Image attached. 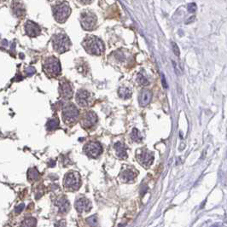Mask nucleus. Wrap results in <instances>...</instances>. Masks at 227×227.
<instances>
[{
  "label": "nucleus",
  "instance_id": "obj_1",
  "mask_svg": "<svg viewBox=\"0 0 227 227\" xmlns=\"http://www.w3.org/2000/svg\"><path fill=\"white\" fill-rule=\"evenodd\" d=\"M83 46L85 50L92 55H101L104 50L103 43L95 36H88L84 39Z\"/></svg>",
  "mask_w": 227,
  "mask_h": 227
},
{
  "label": "nucleus",
  "instance_id": "obj_2",
  "mask_svg": "<svg viewBox=\"0 0 227 227\" xmlns=\"http://www.w3.org/2000/svg\"><path fill=\"white\" fill-rule=\"evenodd\" d=\"M52 45L54 50L58 53H64L68 51L71 47L69 38L64 33H57L54 35L52 39Z\"/></svg>",
  "mask_w": 227,
  "mask_h": 227
},
{
  "label": "nucleus",
  "instance_id": "obj_3",
  "mask_svg": "<svg viewBox=\"0 0 227 227\" xmlns=\"http://www.w3.org/2000/svg\"><path fill=\"white\" fill-rule=\"evenodd\" d=\"M44 70L48 75L56 77L61 73V64L59 60L54 57L47 58L44 62Z\"/></svg>",
  "mask_w": 227,
  "mask_h": 227
},
{
  "label": "nucleus",
  "instance_id": "obj_4",
  "mask_svg": "<svg viewBox=\"0 0 227 227\" xmlns=\"http://www.w3.org/2000/svg\"><path fill=\"white\" fill-rule=\"evenodd\" d=\"M53 13L56 21L60 23H62L70 15L71 9L67 3H61L53 8Z\"/></svg>",
  "mask_w": 227,
  "mask_h": 227
},
{
  "label": "nucleus",
  "instance_id": "obj_5",
  "mask_svg": "<svg viewBox=\"0 0 227 227\" xmlns=\"http://www.w3.org/2000/svg\"><path fill=\"white\" fill-rule=\"evenodd\" d=\"M63 184L68 190H76L80 185V176L77 172H69L64 176Z\"/></svg>",
  "mask_w": 227,
  "mask_h": 227
},
{
  "label": "nucleus",
  "instance_id": "obj_6",
  "mask_svg": "<svg viewBox=\"0 0 227 227\" xmlns=\"http://www.w3.org/2000/svg\"><path fill=\"white\" fill-rule=\"evenodd\" d=\"M79 116V110L73 103H68L63 108L62 118L67 124H72L75 122Z\"/></svg>",
  "mask_w": 227,
  "mask_h": 227
},
{
  "label": "nucleus",
  "instance_id": "obj_7",
  "mask_svg": "<svg viewBox=\"0 0 227 227\" xmlns=\"http://www.w3.org/2000/svg\"><path fill=\"white\" fill-rule=\"evenodd\" d=\"M80 23L84 29L91 30L97 24V16L90 11H84L80 15Z\"/></svg>",
  "mask_w": 227,
  "mask_h": 227
},
{
  "label": "nucleus",
  "instance_id": "obj_8",
  "mask_svg": "<svg viewBox=\"0 0 227 227\" xmlns=\"http://www.w3.org/2000/svg\"><path fill=\"white\" fill-rule=\"evenodd\" d=\"M137 161L144 167H149L154 161V155L151 152L149 151L147 149H140L137 150Z\"/></svg>",
  "mask_w": 227,
  "mask_h": 227
},
{
  "label": "nucleus",
  "instance_id": "obj_9",
  "mask_svg": "<svg viewBox=\"0 0 227 227\" xmlns=\"http://www.w3.org/2000/svg\"><path fill=\"white\" fill-rule=\"evenodd\" d=\"M84 150H85L86 154L89 157H91V158H97V157H98V156L102 154L103 148H102V145H101L98 142L92 141V142L88 143V144L85 146Z\"/></svg>",
  "mask_w": 227,
  "mask_h": 227
},
{
  "label": "nucleus",
  "instance_id": "obj_10",
  "mask_svg": "<svg viewBox=\"0 0 227 227\" xmlns=\"http://www.w3.org/2000/svg\"><path fill=\"white\" fill-rule=\"evenodd\" d=\"M137 175V171L134 167L124 166L122 167L121 173H120V179L122 182L130 183L134 180Z\"/></svg>",
  "mask_w": 227,
  "mask_h": 227
},
{
  "label": "nucleus",
  "instance_id": "obj_11",
  "mask_svg": "<svg viewBox=\"0 0 227 227\" xmlns=\"http://www.w3.org/2000/svg\"><path fill=\"white\" fill-rule=\"evenodd\" d=\"M91 95L86 90H79L76 94V102L81 107H88L91 104Z\"/></svg>",
  "mask_w": 227,
  "mask_h": 227
},
{
  "label": "nucleus",
  "instance_id": "obj_12",
  "mask_svg": "<svg viewBox=\"0 0 227 227\" xmlns=\"http://www.w3.org/2000/svg\"><path fill=\"white\" fill-rule=\"evenodd\" d=\"M97 122V116L92 111H88L86 114H84L81 121L82 126L86 128H91Z\"/></svg>",
  "mask_w": 227,
  "mask_h": 227
},
{
  "label": "nucleus",
  "instance_id": "obj_13",
  "mask_svg": "<svg viewBox=\"0 0 227 227\" xmlns=\"http://www.w3.org/2000/svg\"><path fill=\"white\" fill-rule=\"evenodd\" d=\"M59 91H60L61 96L64 99H69L72 97V93H73L71 84L65 79L61 80Z\"/></svg>",
  "mask_w": 227,
  "mask_h": 227
},
{
  "label": "nucleus",
  "instance_id": "obj_14",
  "mask_svg": "<svg viewBox=\"0 0 227 227\" xmlns=\"http://www.w3.org/2000/svg\"><path fill=\"white\" fill-rule=\"evenodd\" d=\"M75 208L76 210L80 213L84 212H88L91 209V201L85 197L79 198L75 201Z\"/></svg>",
  "mask_w": 227,
  "mask_h": 227
},
{
  "label": "nucleus",
  "instance_id": "obj_15",
  "mask_svg": "<svg viewBox=\"0 0 227 227\" xmlns=\"http://www.w3.org/2000/svg\"><path fill=\"white\" fill-rule=\"evenodd\" d=\"M25 30H26L27 34L30 37H36V36L39 35L41 32V29H40L39 26L32 21H28L26 22Z\"/></svg>",
  "mask_w": 227,
  "mask_h": 227
},
{
  "label": "nucleus",
  "instance_id": "obj_16",
  "mask_svg": "<svg viewBox=\"0 0 227 227\" xmlns=\"http://www.w3.org/2000/svg\"><path fill=\"white\" fill-rule=\"evenodd\" d=\"M55 204L57 206L59 213H66L67 212H68V210L70 208L69 201L65 197H61L58 199H57Z\"/></svg>",
  "mask_w": 227,
  "mask_h": 227
},
{
  "label": "nucleus",
  "instance_id": "obj_17",
  "mask_svg": "<svg viewBox=\"0 0 227 227\" xmlns=\"http://www.w3.org/2000/svg\"><path fill=\"white\" fill-rule=\"evenodd\" d=\"M152 97L151 91L148 89H144L140 92V95L138 97V102L139 104L142 107H145L148 105L150 102Z\"/></svg>",
  "mask_w": 227,
  "mask_h": 227
},
{
  "label": "nucleus",
  "instance_id": "obj_18",
  "mask_svg": "<svg viewBox=\"0 0 227 227\" xmlns=\"http://www.w3.org/2000/svg\"><path fill=\"white\" fill-rule=\"evenodd\" d=\"M115 150L116 151L117 156H119L121 159H125L126 158V150L124 146V144H122L121 143H116L115 144Z\"/></svg>",
  "mask_w": 227,
  "mask_h": 227
},
{
  "label": "nucleus",
  "instance_id": "obj_19",
  "mask_svg": "<svg viewBox=\"0 0 227 227\" xmlns=\"http://www.w3.org/2000/svg\"><path fill=\"white\" fill-rule=\"evenodd\" d=\"M12 9H13V12H14V15H15V16L20 17V16L24 15V12H25L24 8H23V6H22L19 2H15V3H13Z\"/></svg>",
  "mask_w": 227,
  "mask_h": 227
},
{
  "label": "nucleus",
  "instance_id": "obj_20",
  "mask_svg": "<svg viewBox=\"0 0 227 227\" xmlns=\"http://www.w3.org/2000/svg\"><path fill=\"white\" fill-rule=\"evenodd\" d=\"M119 96L124 98V99H127V98H130L131 97V95H132V92L130 91V89L126 88V87H121L119 89Z\"/></svg>",
  "mask_w": 227,
  "mask_h": 227
},
{
  "label": "nucleus",
  "instance_id": "obj_21",
  "mask_svg": "<svg viewBox=\"0 0 227 227\" xmlns=\"http://www.w3.org/2000/svg\"><path fill=\"white\" fill-rule=\"evenodd\" d=\"M37 221L34 218H28L21 223V227H35Z\"/></svg>",
  "mask_w": 227,
  "mask_h": 227
},
{
  "label": "nucleus",
  "instance_id": "obj_22",
  "mask_svg": "<svg viewBox=\"0 0 227 227\" xmlns=\"http://www.w3.org/2000/svg\"><path fill=\"white\" fill-rule=\"evenodd\" d=\"M59 126V121L57 118L51 119L47 122V128L49 130H55Z\"/></svg>",
  "mask_w": 227,
  "mask_h": 227
},
{
  "label": "nucleus",
  "instance_id": "obj_23",
  "mask_svg": "<svg viewBox=\"0 0 227 227\" xmlns=\"http://www.w3.org/2000/svg\"><path fill=\"white\" fill-rule=\"evenodd\" d=\"M28 179L29 180H35L39 177V172L36 168H31L28 171Z\"/></svg>",
  "mask_w": 227,
  "mask_h": 227
},
{
  "label": "nucleus",
  "instance_id": "obj_24",
  "mask_svg": "<svg viewBox=\"0 0 227 227\" xmlns=\"http://www.w3.org/2000/svg\"><path fill=\"white\" fill-rule=\"evenodd\" d=\"M132 140L133 141V142H141V137L139 135V132L137 131V129L136 128H134L133 130H132Z\"/></svg>",
  "mask_w": 227,
  "mask_h": 227
},
{
  "label": "nucleus",
  "instance_id": "obj_25",
  "mask_svg": "<svg viewBox=\"0 0 227 227\" xmlns=\"http://www.w3.org/2000/svg\"><path fill=\"white\" fill-rule=\"evenodd\" d=\"M87 222L90 224V226H96L97 225V216L93 215V216H91L90 218H88L87 219Z\"/></svg>",
  "mask_w": 227,
  "mask_h": 227
},
{
  "label": "nucleus",
  "instance_id": "obj_26",
  "mask_svg": "<svg viewBox=\"0 0 227 227\" xmlns=\"http://www.w3.org/2000/svg\"><path fill=\"white\" fill-rule=\"evenodd\" d=\"M137 79H138V83H139L140 85H142V86H147V85H149V82H148L147 79H146L144 76L142 75H138Z\"/></svg>",
  "mask_w": 227,
  "mask_h": 227
},
{
  "label": "nucleus",
  "instance_id": "obj_27",
  "mask_svg": "<svg viewBox=\"0 0 227 227\" xmlns=\"http://www.w3.org/2000/svg\"><path fill=\"white\" fill-rule=\"evenodd\" d=\"M172 50H173L174 54H175L177 57H179V54H180V51H179V46H177V44H176L175 42H172Z\"/></svg>",
  "mask_w": 227,
  "mask_h": 227
},
{
  "label": "nucleus",
  "instance_id": "obj_28",
  "mask_svg": "<svg viewBox=\"0 0 227 227\" xmlns=\"http://www.w3.org/2000/svg\"><path fill=\"white\" fill-rule=\"evenodd\" d=\"M187 8H188L189 12H190V13H194V12L197 10V5H196V3H190Z\"/></svg>",
  "mask_w": 227,
  "mask_h": 227
},
{
  "label": "nucleus",
  "instance_id": "obj_29",
  "mask_svg": "<svg viewBox=\"0 0 227 227\" xmlns=\"http://www.w3.org/2000/svg\"><path fill=\"white\" fill-rule=\"evenodd\" d=\"M55 227H66V221L64 219H61L56 223Z\"/></svg>",
  "mask_w": 227,
  "mask_h": 227
},
{
  "label": "nucleus",
  "instance_id": "obj_30",
  "mask_svg": "<svg viewBox=\"0 0 227 227\" xmlns=\"http://www.w3.org/2000/svg\"><path fill=\"white\" fill-rule=\"evenodd\" d=\"M26 73H27L28 75H32L35 73V69H34L32 67H28V68L26 69Z\"/></svg>",
  "mask_w": 227,
  "mask_h": 227
},
{
  "label": "nucleus",
  "instance_id": "obj_31",
  "mask_svg": "<svg viewBox=\"0 0 227 227\" xmlns=\"http://www.w3.org/2000/svg\"><path fill=\"white\" fill-rule=\"evenodd\" d=\"M24 208V204H20L19 206H17L15 208V213H19L20 212H21Z\"/></svg>",
  "mask_w": 227,
  "mask_h": 227
},
{
  "label": "nucleus",
  "instance_id": "obj_32",
  "mask_svg": "<svg viewBox=\"0 0 227 227\" xmlns=\"http://www.w3.org/2000/svg\"><path fill=\"white\" fill-rule=\"evenodd\" d=\"M161 84H162L163 87H164L165 89H167V81H166V79H165V76H164V75H161Z\"/></svg>",
  "mask_w": 227,
  "mask_h": 227
},
{
  "label": "nucleus",
  "instance_id": "obj_33",
  "mask_svg": "<svg viewBox=\"0 0 227 227\" xmlns=\"http://www.w3.org/2000/svg\"><path fill=\"white\" fill-rule=\"evenodd\" d=\"M80 3H84V4H87V3H91V1L92 0H79Z\"/></svg>",
  "mask_w": 227,
  "mask_h": 227
},
{
  "label": "nucleus",
  "instance_id": "obj_34",
  "mask_svg": "<svg viewBox=\"0 0 227 227\" xmlns=\"http://www.w3.org/2000/svg\"><path fill=\"white\" fill-rule=\"evenodd\" d=\"M211 227H218V226H217V225H213V226H212Z\"/></svg>",
  "mask_w": 227,
  "mask_h": 227
}]
</instances>
